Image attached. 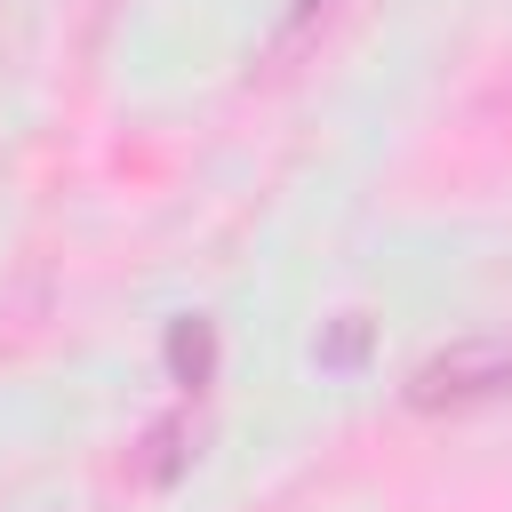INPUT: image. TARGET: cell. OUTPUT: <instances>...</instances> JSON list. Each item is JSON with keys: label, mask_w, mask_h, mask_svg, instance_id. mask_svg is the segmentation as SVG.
Returning a JSON list of instances; mask_svg holds the SVG:
<instances>
[{"label": "cell", "mask_w": 512, "mask_h": 512, "mask_svg": "<svg viewBox=\"0 0 512 512\" xmlns=\"http://www.w3.org/2000/svg\"><path fill=\"white\" fill-rule=\"evenodd\" d=\"M504 392H512V344H456V352L424 360L408 384L416 408H472V400H504Z\"/></svg>", "instance_id": "6da1fadb"}]
</instances>
